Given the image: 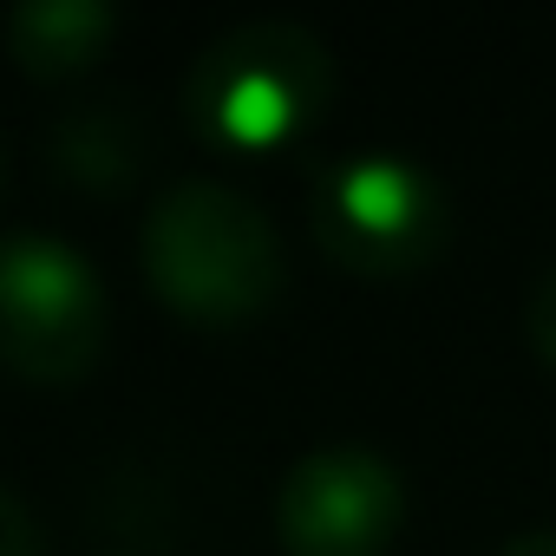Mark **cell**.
Segmentation results:
<instances>
[{
	"instance_id": "9c48e42d",
	"label": "cell",
	"mask_w": 556,
	"mask_h": 556,
	"mask_svg": "<svg viewBox=\"0 0 556 556\" xmlns=\"http://www.w3.org/2000/svg\"><path fill=\"white\" fill-rule=\"evenodd\" d=\"M530 348H536V361L556 367V268L543 275L536 295H530Z\"/></svg>"
},
{
	"instance_id": "5b68a950",
	"label": "cell",
	"mask_w": 556,
	"mask_h": 556,
	"mask_svg": "<svg viewBox=\"0 0 556 556\" xmlns=\"http://www.w3.org/2000/svg\"><path fill=\"white\" fill-rule=\"evenodd\" d=\"M406 523L400 471L367 445H321L275 491V536L289 556H387Z\"/></svg>"
},
{
	"instance_id": "6da1fadb",
	"label": "cell",
	"mask_w": 556,
	"mask_h": 556,
	"mask_svg": "<svg viewBox=\"0 0 556 556\" xmlns=\"http://www.w3.org/2000/svg\"><path fill=\"white\" fill-rule=\"evenodd\" d=\"M151 295L190 328H249L289 282L275 223L229 184H170L138 229Z\"/></svg>"
},
{
	"instance_id": "52a82bcc",
	"label": "cell",
	"mask_w": 556,
	"mask_h": 556,
	"mask_svg": "<svg viewBox=\"0 0 556 556\" xmlns=\"http://www.w3.org/2000/svg\"><path fill=\"white\" fill-rule=\"evenodd\" d=\"M8 60L27 79H79L86 66H99L118 40V14L105 0H27V8L8 14Z\"/></svg>"
},
{
	"instance_id": "ba28073f",
	"label": "cell",
	"mask_w": 556,
	"mask_h": 556,
	"mask_svg": "<svg viewBox=\"0 0 556 556\" xmlns=\"http://www.w3.org/2000/svg\"><path fill=\"white\" fill-rule=\"evenodd\" d=\"M0 556H47L40 517H34L21 497H8V491H0Z\"/></svg>"
},
{
	"instance_id": "7a4b0ae2",
	"label": "cell",
	"mask_w": 556,
	"mask_h": 556,
	"mask_svg": "<svg viewBox=\"0 0 556 556\" xmlns=\"http://www.w3.org/2000/svg\"><path fill=\"white\" fill-rule=\"evenodd\" d=\"M334 99V53L302 21H242L184 73V112L203 144L262 157L295 144Z\"/></svg>"
},
{
	"instance_id": "3957f363",
	"label": "cell",
	"mask_w": 556,
	"mask_h": 556,
	"mask_svg": "<svg viewBox=\"0 0 556 556\" xmlns=\"http://www.w3.org/2000/svg\"><path fill=\"white\" fill-rule=\"evenodd\" d=\"M308 229L334 268L380 282V275H419L445 249L452 210L426 164L393 151H354L315 177Z\"/></svg>"
},
{
	"instance_id": "8992f818",
	"label": "cell",
	"mask_w": 556,
	"mask_h": 556,
	"mask_svg": "<svg viewBox=\"0 0 556 556\" xmlns=\"http://www.w3.org/2000/svg\"><path fill=\"white\" fill-rule=\"evenodd\" d=\"M47 157H53V170L66 184L112 197V190H125V184L144 177V164H151V125H144L138 99H86V105L60 112V125L47 138Z\"/></svg>"
},
{
	"instance_id": "30bf717a",
	"label": "cell",
	"mask_w": 556,
	"mask_h": 556,
	"mask_svg": "<svg viewBox=\"0 0 556 556\" xmlns=\"http://www.w3.org/2000/svg\"><path fill=\"white\" fill-rule=\"evenodd\" d=\"M497 556H556V530H523V536H510Z\"/></svg>"
},
{
	"instance_id": "277c9868",
	"label": "cell",
	"mask_w": 556,
	"mask_h": 556,
	"mask_svg": "<svg viewBox=\"0 0 556 556\" xmlns=\"http://www.w3.org/2000/svg\"><path fill=\"white\" fill-rule=\"evenodd\" d=\"M105 289L92 262L60 236L0 242V361L21 380L73 387L105 354Z\"/></svg>"
}]
</instances>
